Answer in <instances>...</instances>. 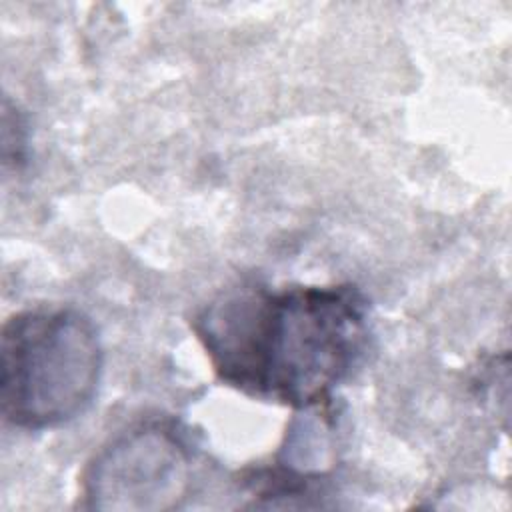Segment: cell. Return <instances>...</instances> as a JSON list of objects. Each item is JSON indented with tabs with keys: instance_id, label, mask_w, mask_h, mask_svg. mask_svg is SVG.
<instances>
[{
	"instance_id": "obj_2",
	"label": "cell",
	"mask_w": 512,
	"mask_h": 512,
	"mask_svg": "<svg viewBox=\"0 0 512 512\" xmlns=\"http://www.w3.org/2000/svg\"><path fill=\"white\" fill-rule=\"evenodd\" d=\"M104 352L94 322L68 306L12 314L0 338V410L8 424L46 430L78 418L94 400Z\"/></svg>"
},
{
	"instance_id": "obj_3",
	"label": "cell",
	"mask_w": 512,
	"mask_h": 512,
	"mask_svg": "<svg viewBox=\"0 0 512 512\" xmlns=\"http://www.w3.org/2000/svg\"><path fill=\"white\" fill-rule=\"evenodd\" d=\"M192 488V450L170 424L134 426L94 454L84 470V506L102 512H164Z\"/></svg>"
},
{
	"instance_id": "obj_1",
	"label": "cell",
	"mask_w": 512,
	"mask_h": 512,
	"mask_svg": "<svg viewBox=\"0 0 512 512\" xmlns=\"http://www.w3.org/2000/svg\"><path fill=\"white\" fill-rule=\"evenodd\" d=\"M214 374L258 400L306 410L326 404L368 346V302L354 284L218 292L194 320Z\"/></svg>"
},
{
	"instance_id": "obj_4",
	"label": "cell",
	"mask_w": 512,
	"mask_h": 512,
	"mask_svg": "<svg viewBox=\"0 0 512 512\" xmlns=\"http://www.w3.org/2000/svg\"><path fill=\"white\" fill-rule=\"evenodd\" d=\"M28 132L22 112L4 96L2 102V162L4 168H22L28 152Z\"/></svg>"
}]
</instances>
